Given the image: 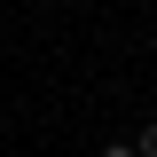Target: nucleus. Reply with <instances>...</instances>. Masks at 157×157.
<instances>
[{
  "label": "nucleus",
  "mask_w": 157,
  "mask_h": 157,
  "mask_svg": "<svg viewBox=\"0 0 157 157\" xmlns=\"http://www.w3.org/2000/svg\"><path fill=\"white\" fill-rule=\"evenodd\" d=\"M134 157H157V118H149V126L134 134Z\"/></svg>",
  "instance_id": "obj_1"
},
{
  "label": "nucleus",
  "mask_w": 157,
  "mask_h": 157,
  "mask_svg": "<svg viewBox=\"0 0 157 157\" xmlns=\"http://www.w3.org/2000/svg\"><path fill=\"white\" fill-rule=\"evenodd\" d=\"M102 157H134V141H102Z\"/></svg>",
  "instance_id": "obj_2"
}]
</instances>
